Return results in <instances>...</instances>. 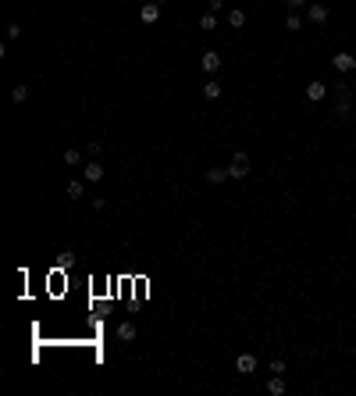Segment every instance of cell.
<instances>
[{"mask_svg":"<svg viewBox=\"0 0 356 396\" xmlns=\"http://www.w3.org/2000/svg\"><path fill=\"white\" fill-rule=\"evenodd\" d=\"M200 29H207V32H211V29H217V14H214V11H207V14L200 18Z\"/></svg>","mask_w":356,"mask_h":396,"instance_id":"15","label":"cell"},{"mask_svg":"<svg viewBox=\"0 0 356 396\" xmlns=\"http://www.w3.org/2000/svg\"><path fill=\"white\" fill-rule=\"evenodd\" d=\"M18 36H22V25L11 22V25H7V39H18Z\"/></svg>","mask_w":356,"mask_h":396,"instance_id":"21","label":"cell"},{"mask_svg":"<svg viewBox=\"0 0 356 396\" xmlns=\"http://www.w3.org/2000/svg\"><path fill=\"white\" fill-rule=\"evenodd\" d=\"M139 18H142V22H146V25H153V22L160 18V4H157V0H150V4H142Z\"/></svg>","mask_w":356,"mask_h":396,"instance_id":"5","label":"cell"},{"mask_svg":"<svg viewBox=\"0 0 356 396\" xmlns=\"http://www.w3.org/2000/svg\"><path fill=\"white\" fill-rule=\"evenodd\" d=\"M86 154H89V157H100V154H103V143L89 140V143H86Z\"/></svg>","mask_w":356,"mask_h":396,"instance_id":"18","label":"cell"},{"mask_svg":"<svg viewBox=\"0 0 356 396\" xmlns=\"http://www.w3.org/2000/svg\"><path fill=\"white\" fill-rule=\"evenodd\" d=\"M68 196L71 200H82V182H68Z\"/></svg>","mask_w":356,"mask_h":396,"instance_id":"19","label":"cell"},{"mask_svg":"<svg viewBox=\"0 0 356 396\" xmlns=\"http://www.w3.org/2000/svg\"><path fill=\"white\" fill-rule=\"evenodd\" d=\"M118 4H121V0H118Z\"/></svg>","mask_w":356,"mask_h":396,"instance_id":"25","label":"cell"},{"mask_svg":"<svg viewBox=\"0 0 356 396\" xmlns=\"http://www.w3.org/2000/svg\"><path fill=\"white\" fill-rule=\"evenodd\" d=\"M335 114H339V118H346V114H349V93H339V104H335Z\"/></svg>","mask_w":356,"mask_h":396,"instance_id":"13","label":"cell"},{"mask_svg":"<svg viewBox=\"0 0 356 396\" xmlns=\"http://www.w3.org/2000/svg\"><path fill=\"white\" fill-rule=\"evenodd\" d=\"M203 68H207V72H217V68H221V54H217V50H207V54H203Z\"/></svg>","mask_w":356,"mask_h":396,"instance_id":"8","label":"cell"},{"mask_svg":"<svg viewBox=\"0 0 356 396\" xmlns=\"http://www.w3.org/2000/svg\"><path fill=\"white\" fill-rule=\"evenodd\" d=\"M285 4H288L292 11H299V7H306V0H285Z\"/></svg>","mask_w":356,"mask_h":396,"instance_id":"23","label":"cell"},{"mask_svg":"<svg viewBox=\"0 0 356 396\" xmlns=\"http://www.w3.org/2000/svg\"><path fill=\"white\" fill-rule=\"evenodd\" d=\"M228 25L232 29H242L246 25V11H228Z\"/></svg>","mask_w":356,"mask_h":396,"instance_id":"12","label":"cell"},{"mask_svg":"<svg viewBox=\"0 0 356 396\" xmlns=\"http://www.w3.org/2000/svg\"><path fill=\"white\" fill-rule=\"evenodd\" d=\"M25 96H29V86H14V89H11V100H14V104H22Z\"/></svg>","mask_w":356,"mask_h":396,"instance_id":"17","label":"cell"},{"mask_svg":"<svg viewBox=\"0 0 356 396\" xmlns=\"http://www.w3.org/2000/svg\"><path fill=\"white\" fill-rule=\"evenodd\" d=\"M203 96H207V100H217V96H221V82H203Z\"/></svg>","mask_w":356,"mask_h":396,"instance_id":"11","label":"cell"},{"mask_svg":"<svg viewBox=\"0 0 356 396\" xmlns=\"http://www.w3.org/2000/svg\"><path fill=\"white\" fill-rule=\"evenodd\" d=\"M118 339L132 343V339H136V325H132V321H121V325H118Z\"/></svg>","mask_w":356,"mask_h":396,"instance_id":"9","label":"cell"},{"mask_svg":"<svg viewBox=\"0 0 356 396\" xmlns=\"http://www.w3.org/2000/svg\"><path fill=\"white\" fill-rule=\"evenodd\" d=\"M324 93H328V86H324V82H310V86H306V100H313V104H317V100H324Z\"/></svg>","mask_w":356,"mask_h":396,"instance_id":"7","label":"cell"},{"mask_svg":"<svg viewBox=\"0 0 356 396\" xmlns=\"http://www.w3.org/2000/svg\"><path fill=\"white\" fill-rule=\"evenodd\" d=\"M228 179H232L228 168H211V171H207V182H214V186H217V182H228Z\"/></svg>","mask_w":356,"mask_h":396,"instance_id":"10","label":"cell"},{"mask_svg":"<svg viewBox=\"0 0 356 396\" xmlns=\"http://www.w3.org/2000/svg\"><path fill=\"white\" fill-rule=\"evenodd\" d=\"M271 371H275V375H282V371H285V361H278V357H275V361H271Z\"/></svg>","mask_w":356,"mask_h":396,"instance_id":"22","label":"cell"},{"mask_svg":"<svg viewBox=\"0 0 356 396\" xmlns=\"http://www.w3.org/2000/svg\"><path fill=\"white\" fill-rule=\"evenodd\" d=\"M306 18H310L313 25H324V22H328V7H324L321 0H313V4L306 7Z\"/></svg>","mask_w":356,"mask_h":396,"instance_id":"2","label":"cell"},{"mask_svg":"<svg viewBox=\"0 0 356 396\" xmlns=\"http://www.w3.org/2000/svg\"><path fill=\"white\" fill-rule=\"evenodd\" d=\"M78 161H82V154H78L75 147H71V150H65V164H78Z\"/></svg>","mask_w":356,"mask_h":396,"instance_id":"20","label":"cell"},{"mask_svg":"<svg viewBox=\"0 0 356 396\" xmlns=\"http://www.w3.org/2000/svg\"><path fill=\"white\" fill-rule=\"evenodd\" d=\"M331 65H335V72H356V57L353 54H335Z\"/></svg>","mask_w":356,"mask_h":396,"instance_id":"3","label":"cell"},{"mask_svg":"<svg viewBox=\"0 0 356 396\" xmlns=\"http://www.w3.org/2000/svg\"><path fill=\"white\" fill-rule=\"evenodd\" d=\"M267 393H271V396H282V393H285V382H282V375H275V379L267 382Z\"/></svg>","mask_w":356,"mask_h":396,"instance_id":"14","label":"cell"},{"mask_svg":"<svg viewBox=\"0 0 356 396\" xmlns=\"http://www.w3.org/2000/svg\"><path fill=\"white\" fill-rule=\"evenodd\" d=\"M235 371H239V375H253V371H257V357H253V353H242V357L235 361Z\"/></svg>","mask_w":356,"mask_h":396,"instance_id":"4","label":"cell"},{"mask_svg":"<svg viewBox=\"0 0 356 396\" xmlns=\"http://www.w3.org/2000/svg\"><path fill=\"white\" fill-rule=\"evenodd\" d=\"M82 175H86V182H100V179H103V164H100V161H89V164L82 168Z\"/></svg>","mask_w":356,"mask_h":396,"instance_id":"6","label":"cell"},{"mask_svg":"<svg viewBox=\"0 0 356 396\" xmlns=\"http://www.w3.org/2000/svg\"><path fill=\"white\" fill-rule=\"evenodd\" d=\"M157 4H164V0H157Z\"/></svg>","mask_w":356,"mask_h":396,"instance_id":"24","label":"cell"},{"mask_svg":"<svg viewBox=\"0 0 356 396\" xmlns=\"http://www.w3.org/2000/svg\"><path fill=\"white\" fill-rule=\"evenodd\" d=\"M228 175L232 179H249V154H235L228 164Z\"/></svg>","mask_w":356,"mask_h":396,"instance_id":"1","label":"cell"},{"mask_svg":"<svg viewBox=\"0 0 356 396\" xmlns=\"http://www.w3.org/2000/svg\"><path fill=\"white\" fill-rule=\"evenodd\" d=\"M285 29H292V32H299V29H303V18H299V14L292 11V14H288V22H285Z\"/></svg>","mask_w":356,"mask_h":396,"instance_id":"16","label":"cell"}]
</instances>
